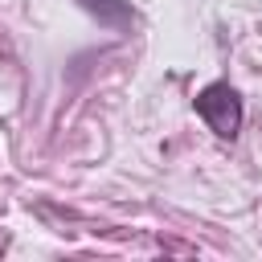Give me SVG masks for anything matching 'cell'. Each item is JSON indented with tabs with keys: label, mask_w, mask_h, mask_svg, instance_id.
Segmentation results:
<instances>
[{
	"label": "cell",
	"mask_w": 262,
	"mask_h": 262,
	"mask_svg": "<svg viewBox=\"0 0 262 262\" xmlns=\"http://www.w3.org/2000/svg\"><path fill=\"white\" fill-rule=\"evenodd\" d=\"M90 16H98V25L106 29H127L131 25V4L127 0H78Z\"/></svg>",
	"instance_id": "7a4b0ae2"
},
{
	"label": "cell",
	"mask_w": 262,
	"mask_h": 262,
	"mask_svg": "<svg viewBox=\"0 0 262 262\" xmlns=\"http://www.w3.org/2000/svg\"><path fill=\"white\" fill-rule=\"evenodd\" d=\"M196 115L213 127V135L233 139L242 131V94L229 82H213L196 94Z\"/></svg>",
	"instance_id": "6da1fadb"
}]
</instances>
